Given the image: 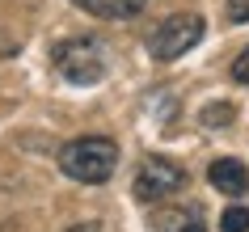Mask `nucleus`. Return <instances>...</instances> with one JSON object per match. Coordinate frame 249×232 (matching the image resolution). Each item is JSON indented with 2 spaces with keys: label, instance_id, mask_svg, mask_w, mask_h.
Returning <instances> with one entry per match:
<instances>
[{
  "label": "nucleus",
  "instance_id": "f257e3e1",
  "mask_svg": "<svg viewBox=\"0 0 249 232\" xmlns=\"http://www.w3.org/2000/svg\"><path fill=\"white\" fill-rule=\"evenodd\" d=\"M59 169L72 181L102 186V181L114 178V169H118V143L106 140V135H80V140L59 148Z\"/></svg>",
  "mask_w": 249,
  "mask_h": 232
},
{
  "label": "nucleus",
  "instance_id": "f03ea898",
  "mask_svg": "<svg viewBox=\"0 0 249 232\" xmlns=\"http://www.w3.org/2000/svg\"><path fill=\"white\" fill-rule=\"evenodd\" d=\"M55 72L68 80V85H97V80L110 72V51H106L102 38L93 34H76V38H64L51 51Z\"/></svg>",
  "mask_w": 249,
  "mask_h": 232
},
{
  "label": "nucleus",
  "instance_id": "7ed1b4c3",
  "mask_svg": "<svg viewBox=\"0 0 249 232\" xmlns=\"http://www.w3.org/2000/svg\"><path fill=\"white\" fill-rule=\"evenodd\" d=\"M203 34H207V26H203L198 13H173L148 34V55L160 59V64H173L186 51H195L198 42H203Z\"/></svg>",
  "mask_w": 249,
  "mask_h": 232
},
{
  "label": "nucleus",
  "instance_id": "20e7f679",
  "mask_svg": "<svg viewBox=\"0 0 249 232\" xmlns=\"http://www.w3.org/2000/svg\"><path fill=\"white\" fill-rule=\"evenodd\" d=\"M186 169L169 156H148L144 165L135 169V181H131V194L140 203H165L173 198L178 190H186Z\"/></svg>",
  "mask_w": 249,
  "mask_h": 232
},
{
  "label": "nucleus",
  "instance_id": "39448f33",
  "mask_svg": "<svg viewBox=\"0 0 249 232\" xmlns=\"http://www.w3.org/2000/svg\"><path fill=\"white\" fill-rule=\"evenodd\" d=\"M207 181L220 194H228V198H241V194L249 190V169H245V161H236V156H220V161H211Z\"/></svg>",
  "mask_w": 249,
  "mask_h": 232
},
{
  "label": "nucleus",
  "instance_id": "423d86ee",
  "mask_svg": "<svg viewBox=\"0 0 249 232\" xmlns=\"http://www.w3.org/2000/svg\"><path fill=\"white\" fill-rule=\"evenodd\" d=\"M157 232H207V215L198 203H182V207H165L152 215Z\"/></svg>",
  "mask_w": 249,
  "mask_h": 232
},
{
  "label": "nucleus",
  "instance_id": "0eeeda50",
  "mask_svg": "<svg viewBox=\"0 0 249 232\" xmlns=\"http://www.w3.org/2000/svg\"><path fill=\"white\" fill-rule=\"evenodd\" d=\"M76 9H85L89 17H102V21H127V17H140L148 0H72Z\"/></svg>",
  "mask_w": 249,
  "mask_h": 232
},
{
  "label": "nucleus",
  "instance_id": "6e6552de",
  "mask_svg": "<svg viewBox=\"0 0 249 232\" xmlns=\"http://www.w3.org/2000/svg\"><path fill=\"white\" fill-rule=\"evenodd\" d=\"M220 232H249V207H228L220 215Z\"/></svg>",
  "mask_w": 249,
  "mask_h": 232
},
{
  "label": "nucleus",
  "instance_id": "1a4fd4ad",
  "mask_svg": "<svg viewBox=\"0 0 249 232\" xmlns=\"http://www.w3.org/2000/svg\"><path fill=\"white\" fill-rule=\"evenodd\" d=\"M232 106L228 102H220V106H207V110H203V123H207V127H228V123H232Z\"/></svg>",
  "mask_w": 249,
  "mask_h": 232
},
{
  "label": "nucleus",
  "instance_id": "9d476101",
  "mask_svg": "<svg viewBox=\"0 0 249 232\" xmlns=\"http://www.w3.org/2000/svg\"><path fill=\"white\" fill-rule=\"evenodd\" d=\"M232 80H236V85H249V47L232 59Z\"/></svg>",
  "mask_w": 249,
  "mask_h": 232
},
{
  "label": "nucleus",
  "instance_id": "9b49d317",
  "mask_svg": "<svg viewBox=\"0 0 249 232\" xmlns=\"http://www.w3.org/2000/svg\"><path fill=\"white\" fill-rule=\"evenodd\" d=\"M228 21L232 26H245L249 21V0H228Z\"/></svg>",
  "mask_w": 249,
  "mask_h": 232
},
{
  "label": "nucleus",
  "instance_id": "f8f14e48",
  "mask_svg": "<svg viewBox=\"0 0 249 232\" xmlns=\"http://www.w3.org/2000/svg\"><path fill=\"white\" fill-rule=\"evenodd\" d=\"M17 51H21V38L0 30V59H9V55H17Z\"/></svg>",
  "mask_w": 249,
  "mask_h": 232
},
{
  "label": "nucleus",
  "instance_id": "ddd939ff",
  "mask_svg": "<svg viewBox=\"0 0 249 232\" xmlns=\"http://www.w3.org/2000/svg\"><path fill=\"white\" fill-rule=\"evenodd\" d=\"M68 232H97V224H93V219H85V224H72Z\"/></svg>",
  "mask_w": 249,
  "mask_h": 232
}]
</instances>
